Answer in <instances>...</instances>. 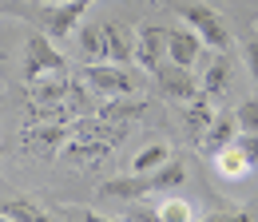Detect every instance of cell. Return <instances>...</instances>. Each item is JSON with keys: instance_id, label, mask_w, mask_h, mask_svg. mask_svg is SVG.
<instances>
[{"instance_id": "obj_24", "label": "cell", "mask_w": 258, "mask_h": 222, "mask_svg": "<svg viewBox=\"0 0 258 222\" xmlns=\"http://www.w3.org/2000/svg\"><path fill=\"white\" fill-rule=\"evenodd\" d=\"M84 222H115V218H103V214H96V210H84Z\"/></svg>"}, {"instance_id": "obj_13", "label": "cell", "mask_w": 258, "mask_h": 222, "mask_svg": "<svg viewBox=\"0 0 258 222\" xmlns=\"http://www.w3.org/2000/svg\"><path fill=\"white\" fill-rule=\"evenodd\" d=\"M215 167H219V171H223V179H246V171H250V167H254V163H250V159L242 155V147H238V143H234V139H230V143H226L223 151H215Z\"/></svg>"}, {"instance_id": "obj_8", "label": "cell", "mask_w": 258, "mask_h": 222, "mask_svg": "<svg viewBox=\"0 0 258 222\" xmlns=\"http://www.w3.org/2000/svg\"><path fill=\"white\" fill-rule=\"evenodd\" d=\"M199 52H203V40H199L187 24H171V28H167V63L195 67Z\"/></svg>"}, {"instance_id": "obj_2", "label": "cell", "mask_w": 258, "mask_h": 222, "mask_svg": "<svg viewBox=\"0 0 258 222\" xmlns=\"http://www.w3.org/2000/svg\"><path fill=\"white\" fill-rule=\"evenodd\" d=\"M80 56L88 63H127L131 40L115 20H96V24L80 28Z\"/></svg>"}, {"instance_id": "obj_7", "label": "cell", "mask_w": 258, "mask_h": 222, "mask_svg": "<svg viewBox=\"0 0 258 222\" xmlns=\"http://www.w3.org/2000/svg\"><path fill=\"white\" fill-rule=\"evenodd\" d=\"M96 0H64V4H44V12H40V24L48 32V40H64L72 36V28L80 24V16L92 8Z\"/></svg>"}, {"instance_id": "obj_20", "label": "cell", "mask_w": 258, "mask_h": 222, "mask_svg": "<svg viewBox=\"0 0 258 222\" xmlns=\"http://www.w3.org/2000/svg\"><path fill=\"white\" fill-rule=\"evenodd\" d=\"M199 222H254L246 210H215V214H203Z\"/></svg>"}, {"instance_id": "obj_23", "label": "cell", "mask_w": 258, "mask_h": 222, "mask_svg": "<svg viewBox=\"0 0 258 222\" xmlns=\"http://www.w3.org/2000/svg\"><path fill=\"white\" fill-rule=\"evenodd\" d=\"M131 218H135V222H159V214H155V210H143V206H135V210H131Z\"/></svg>"}, {"instance_id": "obj_4", "label": "cell", "mask_w": 258, "mask_h": 222, "mask_svg": "<svg viewBox=\"0 0 258 222\" xmlns=\"http://www.w3.org/2000/svg\"><path fill=\"white\" fill-rule=\"evenodd\" d=\"M179 16H183V24L203 40V48H215V52L230 48V32H226L223 16H219L211 4H183Z\"/></svg>"}, {"instance_id": "obj_16", "label": "cell", "mask_w": 258, "mask_h": 222, "mask_svg": "<svg viewBox=\"0 0 258 222\" xmlns=\"http://www.w3.org/2000/svg\"><path fill=\"white\" fill-rule=\"evenodd\" d=\"M226 84H230V63H226V60H215L211 67H207V76H203L199 92L207 95V99H215V95L226 92Z\"/></svg>"}, {"instance_id": "obj_12", "label": "cell", "mask_w": 258, "mask_h": 222, "mask_svg": "<svg viewBox=\"0 0 258 222\" xmlns=\"http://www.w3.org/2000/svg\"><path fill=\"white\" fill-rule=\"evenodd\" d=\"M147 111V103L135 95H115V99H103V107H99L96 115L99 119H107V123H127V119H135V115H143Z\"/></svg>"}, {"instance_id": "obj_9", "label": "cell", "mask_w": 258, "mask_h": 222, "mask_svg": "<svg viewBox=\"0 0 258 222\" xmlns=\"http://www.w3.org/2000/svg\"><path fill=\"white\" fill-rule=\"evenodd\" d=\"M20 139L32 155H56L68 143V123H28Z\"/></svg>"}, {"instance_id": "obj_21", "label": "cell", "mask_w": 258, "mask_h": 222, "mask_svg": "<svg viewBox=\"0 0 258 222\" xmlns=\"http://www.w3.org/2000/svg\"><path fill=\"white\" fill-rule=\"evenodd\" d=\"M234 143L242 147V155L250 159V163H258V135H250V131L246 135H234Z\"/></svg>"}, {"instance_id": "obj_15", "label": "cell", "mask_w": 258, "mask_h": 222, "mask_svg": "<svg viewBox=\"0 0 258 222\" xmlns=\"http://www.w3.org/2000/svg\"><path fill=\"white\" fill-rule=\"evenodd\" d=\"M234 119L230 115H215V123L207 127V135H203V147H207V155H215V151H223L226 143L234 139Z\"/></svg>"}, {"instance_id": "obj_17", "label": "cell", "mask_w": 258, "mask_h": 222, "mask_svg": "<svg viewBox=\"0 0 258 222\" xmlns=\"http://www.w3.org/2000/svg\"><path fill=\"white\" fill-rule=\"evenodd\" d=\"M163 163H167V143H151V147H143L135 163H131V171L135 175H147V171H159Z\"/></svg>"}, {"instance_id": "obj_5", "label": "cell", "mask_w": 258, "mask_h": 222, "mask_svg": "<svg viewBox=\"0 0 258 222\" xmlns=\"http://www.w3.org/2000/svg\"><path fill=\"white\" fill-rule=\"evenodd\" d=\"M64 71H68V60L52 48V40L32 32L28 44H24V84H36L44 76H64Z\"/></svg>"}, {"instance_id": "obj_1", "label": "cell", "mask_w": 258, "mask_h": 222, "mask_svg": "<svg viewBox=\"0 0 258 222\" xmlns=\"http://www.w3.org/2000/svg\"><path fill=\"white\" fill-rule=\"evenodd\" d=\"M187 183V167L183 163H175V159H167L159 171H147V175H123V179H107L99 194H107V198H143V194H151V190H175Z\"/></svg>"}, {"instance_id": "obj_14", "label": "cell", "mask_w": 258, "mask_h": 222, "mask_svg": "<svg viewBox=\"0 0 258 222\" xmlns=\"http://www.w3.org/2000/svg\"><path fill=\"white\" fill-rule=\"evenodd\" d=\"M0 214H8L12 222H56L44 206H36L32 198H20V194L4 198V202H0Z\"/></svg>"}, {"instance_id": "obj_6", "label": "cell", "mask_w": 258, "mask_h": 222, "mask_svg": "<svg viewBox=\"0 0 258 222\" xmlns=\"http://www.w3.org/2000/svg\"><path fill=\"white\" fill-rule=\"evenodd\" d=\"M131 60L139 63L143 71H151V76H155L163 63H167V28H159V24H143V28L135 32Z\"/></svg>"}, {"instance_id": "obj_22", "label": "cell", "mask_w": 258, "mask_h": 222, "mask_svg": "<svg viewBox=\"0 0 258 222\" xmlns=\"http://www.w3.org/2000/svg\"><path fill=\"white\" fill-rule=\"evenodd\" d=\"M242 56H246V67H250V80L258 84V40H246V44H242Z\"/></svg>"}, {"instance_id": "obj_18", "label": "cell", "mask_w": 258, "mask_h": 222, "mask_svg": "<svg viewBox=\"0 0 258 222\" xmlns=\"http://www.w3.org/2000/svg\"><path fill=\"white\" fill-rule=\"evenodd\" d=\"M159 222H191V202L187 198H163L155 206Z\"/></svg>"}, {"instance_id": "obj_3", "label": "cell", "mask_w": 258, "mask_h": 222, "mask_svg": "<svg viewBox=\"0 0 258 222\" xmlns=\"http://www.w3.org/2000/svg\"><path fill=\"white\" fill-rule=\"evenodd\" d=\"M80 76H84V88H88V92H99L103 99L135 95V92H139V80L131 76L123 63H88Z\"/></svg>"}, {"instance_id": "obj_26", "label": "cell", "mask_w": 258, "mask_h": 222, "mask_svg": "<svg viewBox=\"0 0 258 222\" xmlns=\"http://www.w3.org/2000/svg\"><path fill=\"white\" fill-rule=\"evenodd\" d=\"M0 222H12V218H8V214H0Z\"/></svg>"}, {"instance_id": "obj_19", "label": "cell", "mask_w": 258, "mask_h": 222, "mask_svg": "<svg viewBox=\"0 0 258 222\" xmlns=\"http://www.w3.org/2000/svg\"><path fill=\"white\" fill-rule=\"evenodd\" d=\"M234 123L242 127V131H250V135H258V99H246V103L238 107Z\"/></svg>"}, {"instance_id": "obj_10", "label": "cell", "mask_w": 258, "mask_h": 222, "mask_svg": "<svg viewBox=\"0 0 258 222\" xmlns=\"http://www.w3.org/2000/svg\"><path fill=\"white\" fill-rule=\"evenodd\" d=\"M155 80H159V88L167 99H179V103H187L199 95V80L191 76V67H179V63H163L159 71H155Z\"/></svg>"}, {"instance_id": "obj_25", "label": "cell", "mask_w": 258, "mask_h": 222, "mask_svg": "<svg viewBox=\"0 0 258 222\" xmlns=\"http://www.w3.org/2000/svg\"><path fill=\"white\" fill-rule=\"evenodd\" d=\"M40 4H64V0H40Z\"/></svg>"}, {"instance_id": "obj_11", "label": "cell", "mask_w": 258, "mask_h": 222, "mask_svg": "<svg viewBox=\"0 0 258 222\" xmlns=\"http://www.w3.org/2000/svg\"><path fill=\"white\" fill-rule=\"evenodd\" d=\"M183 123H187V131H191L195 139H203V135H207V127L215 123V107H211V99H207L203 92L183 103Z\"/></svg>"}]
</instances>
